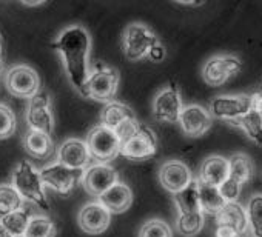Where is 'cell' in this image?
I'll return each instance as SVG.
<instances>
[{"mask_svg":"<svg viewBox=\"0 0 262 237\" xmlns=\"http://www.w3.org/2000/svg\"><path fill=\"white\" fill-rule=\"evenodd\" d=\"M174 205L178 208V214H188V212H199V183L196 179L191 180L190 185H187L179 193L173 194Z\"/></svg>","mask_w":262,"mask_h":237,"instance_id":"cell-24","label":"cell"},{"mask_svg":"<svg viewBox=\"0 0 262 237\" xmlns=\"http://www.w3.org/2000/svg\"><path fill=\"white\" fill-rule=\"evenodd\" d=\"M214 217H216V225L219 226H228L234 229L236 232H239L241 235H245L250 232L245 206H242L239 202L227 203Z\"/></svg>","mask_w":262,"mask_h":237,"instance_id":"cell-20","label":"cell"},{"mask_svg":"<svg viewBox=\"0 0 262 237\" xmlns=\"http://www.w3.org/2000/svg\"><path fill=\"white\" fill-rule=\"evenodd\" d=\"M56 234L57 228L48 216L34 214L30 217V223L24 237H56Z\"/></svg>","mask_w":262,"mask_h":237,"instance_id":"cell-27","label":"cell"},{"mask_svg":"<svg viewBox=\"0 0 262 237\" xmlns=\"http://www.w3.org/2000/svg\"><path fill=\"white\" fill-rule=\"evenodd\" d=\"M0 71H2V63H0Z\"/></svg>","mask_w":262,"mask_h":237,"instance_id":"cell-40","label":"cell"},{"mask_svg":"<svg viewBox=\"0 0 262 237\" xmlns=\"http://www.w3.org/2000/svg\"><path fill=\"white\" fill-rule=\"evenodd\" d=\"M13 188L20 194L24 200H30L39 206V209L48 212L51 205L45 194V185L40 177V171L28 160H22L13 173Z\"/></svg>","mask_w":262,"mask_h":237,"instance_id":"cell-2","label":"cell"},{"mask_svg":"<svg viewBox=\"0 0 262 237\" xmlns=\"http://www.w3.org/2000/svg\"><path fill=\"white\" fill-rule=\"evenodd\" d=\"M199 205H201V211L204 214L216 216L227 205V202L221 196L217 186L199 183Z\"/></svg>","mask_w":262,"mask_h":237,"instance_id":"cell-25","label":"cell"},{"mask_svg":"<svg viewBox=\"0 0 262 237\" xmlns=\"http://www.w3.org/2000/svg\"><path fill=\"white\" fill-rule=\"evenodd\" d=\"M251 97V109L262 117V92H254Z\"/></svg>","mask_w":262,"mask_h":237,"instance_id":"cell-36","label":"cell"},{"mask_svg":"<svg viewBox=\"0 0 262 237\" xmlns=\"http://www.w3.org/2000/svg\"><path fill=\"white\" fill-rule=\"evenodd\" d=\"M85 144L88 147L93 162L96 163H106L113 160L119 154L120 148V142L116 133L102 125L94 127L88 133Z\"/></svg>","mask_w":262,"mask_h":237,"instance_id":"cell-5","label":"cell"},{"mask_svg":"<svg viewBox=\"0 0 262 237\" xmlns=\"http://www.w3.org/2000/svg\"><path fill=\"white\" fill-rule=\"evenodd\" d=\"M0 63H2V36H0Z\"/></svg>","mask_w":262,"mask_h":237,"instance_id":"cell-39","label":"cell"},{"mask_svg":"<svg viewBox=\"0 0 262 237\" xmlns=\"http://www.w3.org/2000/svg\"><path fill=\"white\" fill-rule=\"evenodd\" d=\"M204 212H188V214H178L176 219V229L179 234L185 237H193L199 234L204 228Z\"/></svg>","mask_w":262,"mask_h":237,"instance_id":"cell-30","label":"cell"},{"mask_svg":"<svg viewBox=\"0 0 262 237\" xmlns=\"http://www.w3.org/2000/svg\"><path fill=\"white\" fill-rule=\"evenodd\" d=\"M27 124L30 130L53 134L54 130V115L51 106V97L47 91H39L28 100L27 108Z\"/></svg>","mask_w":262,"mask_h":237,"instance_id":"cell-9","label":"cell"},{"mask_svg":"<svg viewBox=\"0 0 262 237\" xmlns=\"http://www.w3.org/2000/svg\"><path fill=\"white\" fill-rule=\"evenodd\" d=\"M24 145L27 153L34 157V159H48L53 151H54V142L51 139V136L40 133V131H34L30 130L24 139Z\"/></svg>","mask_w":262,"mask_h":237,"instance_id":"cell-22","label":"cell"},{"mask_svg":"<svg viewBox=\"0 0 262 237\" xmlns=\"http://www.w3.org/2000/svg\"><path fill=\"white\" fill-rule=\"evenodd\" d=\"M53 48L62 56L63 66L71 85L82 92L90 76V33L80 25L67 27L53 43Z\"/></svg>","mask_w":262,"mask_h":237,"instance_id":"cell-1","label":"cell"},{"mask_svg":"<svg viewBox=\"0 0 262 237\" xmlns=\"http://www.w3.org/2000/svg\"><path fill=\"white\" fill-rule=\"evenodd\" d=\"M30 217L31 214L25 208H22V209H17L14 212H10L4 217H0V226H2V229L8 232L10 235L24 237L30 223Z\"/></svg>","mask_w":262,"mask_h":237,"instance_id":"cell-26","label":"cell"},{"mask_svg":"<svg viewBox=\"0 0 262 237\" xmlns=\"http://www.w3.org/2000/svg\"><path fill=\"white\" fill-rule=\"evenodd\" d=\"M16 131V115L14 111L5 105L0 103V139H8Z\"/></svg>","mask_w":262,"mask_h":237,"instance_id":"cell-33","label":"cell"},{"mask_svg":"<svg viewBox=\"0 0 262 237\" xmlns=\"http://www.w3.org/2000/svg\"><path fill=\"white\" fill-rule=\"evenodd\" d=\"M251 111V97L248 94L217 96L210 102L208 112L211 117L234 125L241 117Z\"/></svg>","mask_w":262,"mask_h":237,"instance_id":"cell-7","label":"cell"},{"mask_svg":"<svg viewBox=\"0 0 262 237\" xmlns=\"http://www.w3.org/2000/svg\"><path fill=\"white\" fill-rule=\"evenodd\" d=\"M182 108L184 105L179 86L171 82L156 94L153 100V117L162 124H176Z\"/></svg>","mask_w":262,"mask_h":237,"instance_id":"cell-10","label":"cell"},{"mask_svg":"<svg viewBox=\"0 0 262 237\" xmlns=\"http://www.w3.org/2000/svg\"><path fill=\"white\" fill-rule=\"evenodd\" d=\"M24 199L20 194L13 188V185L2 183L0 185V217H4L10 212L24 208Z\"/></svg>","mask_w":262,"mask_h":237,"instance_id":"cell-31","label":"cell"},{"mask_svg":"<svg viewBox=\"0 0 262 237\" xmlns=\"http://www.w3.org/2000/svg\"><path fill=\"white\" fill-rule=\"evenodd\" d=\"M178 124L181 130L188 137H201L204 136L213 125V117L207 108L201 105H187L182 108Z\"/></svg>","mask_w":262,"mask_h":237,"instance_id":"cell-14","label":"cell"},{"mask_svg":"<svg viewBox=\"0 0 262 237\" xmlns=\"http://www.w3.org/2000/svg\"><path fill=\"white\" fill-rule=\"evenodd\" d=\"M148 57H150L153 62H161V60H164V57H165V48H164L161 43H158L156 46L151 48V51L148 53Z\"/></svg>","mask_w":262,"mask_h":237,"instance_id":"cell-35","label":"cell"},{"mask_svg":"<svg viewBox=\"0 0 262 237\" xmlns=\"http://www.w3.org/2000/svg\"><path fill=\"white\" fill-rule=\"evenodd\" d=\"M57 160L63 167H68L71 170H80V171H85L90 165H93V159L90 156L88 147L85 140L80 139L65 140L59 148Z\"/></svg>","mask_w":262,"mask_h":237,"instance_id":"cell-16","label":"cell"},{"mask_svg":"<svg viewBox=\"0 0 262 237\" xmlns=\"http://www.w3.org/2000/svg\"><path fill=\"white\" fill-rule=\"evenodd\" d=\"M99 202L111 214H120L126 211L131 206V203H133V193H131L128 185L117 182L99 197Z\"/></svg>","mask_w":262,"mask_h":237,"instance_id":"cell-21","label":"cell"},{"mask_svg":"<svg viewBox=\"0 0 262 237\" xmlns=\"http://www.w3.org/2000/svg\"><path fill=\"white\" fill-rule=\"evenodd\" d=\"M230 174V167H228V159L224 156H210L207 157L201 168H199V176L198 182L211 185V186H219L222 185Z\"/></svg>","mask_w":262,"mask_h":237,"instance_id":"cell-18","label":"cell"},{"mask_svg":"<svg viewBox=\"0 0 262 237\" xmlns=\"http://www.w3.org/2000/svg\"><path fill=\"white\" fill-rule=\"evenodd\" d=\"M158 150V137L147 125H139L135 134L120 142L119 154L129 160H145L155 156Z\"/></svg>","mask_w":262,"mask_h":237,"instance_id":"cell-6","label":"cell"},{"mask_svg":"<svg viewBox=\"0 0 262 237\" xmlns=\"http://www.w3.org/2000/svg\"><path fill=\"white\" fill-rule=\"evenodd\" d=\"M117 86H119V71L116 68L99 65L93 73H90L80 94L96 102L108 103L116 96Z\"/></svg>","mask_w":262,"mask_h":237,"instance_id":"cell-4","label":"cell"},{"mask_svg":"<svg viewBox=\"0 0 262 237\" xmlns=\"http://www.w3.org/2000/svg\"><path fill=\"white\" fill-rule=\"evenodd\" d=\"M233 127H237L239 130H242L254 144L262 145V117L253 109L247 112L244 117H241Z\"/></svg>","mask_w":262,"mask_h":237,"instance_id":"cell-28","label":"cell"},{"mask_svg":"<svg viewBox=\"0 0 262 237\" xmlns=\"http://www.w3.org/2000/svg\"><path fill=\"white\" fill-rule=\"evenodd\" d=\"M139 237H173V231L162 219H150L142 225Z\"/></svg>","mask_w":262,"mask_h":237,"instance_id":"cell-32","label":"cell"},{"mask_svg":"<svg viewBox=\"0 0 262 237\" xmlns=\"http://www.w3.org/2000/svg\"><path fill=\"white\" fill-rule=\"evenodd\" d=\"M77 222L82 231L91 235H97L108 229L111 222V212L99 200L88 202L80 208Z\"/></svg>","mask_w":262,"mask_h":237,"instance_id":"cell-15","label":"cell"},{"mask_svg":"<svg viewBox=\"0 0 262 237\" xmlns=\"http://www.w3.org/2000/svg\"><path fill=\"white\" fill-rule=\"evenodd\" d=\"M5 86L14 97L31 99L40 91V77L28 65H16L5 74Z\"/></svg>","mask_w":262,"mask_h":237,"instance_id":"cell-8","label":"cell"},{"mask_svg":"<svg viewBox=\"0 0 262 237\" xmlns=\"http://www.w3.org/2000/svg\"><path fill=\"white\" fill-rule=\"evenodd\" d=\"M135 118H136L135 111L128 105H125L122 102L111 100V102L105 103V106L100 111V124L99 125H102L111 131H116L120 125H123L129 121H135Z\"/></svg>","mask_w":262,"mask_h":237,"instance_id":"cell-19","label":"cell"},{"mask_svg":"<svg viewBox=\"0 0 262 237\" xmlns=\"http://www.w3.org/2000/svg\"><path fill=\"white\" fill-rule=\"evenodd\" d=\"M82 174L83 171L71 170L68 167L60 165L59 162L40 170V177L43 185H47L48 188L54 189L62 196H70L74 186L82 180Z\"/></svg>","mask_w":262,"mask_h":237,"instance_id":"cell-12","label":"cell"},{"mask_svg":"<svg viewBox=\"0 0 262 237\" xmlns=\"http://www.w3.org/2000/svg\"><path fill=\"white\" fill-rule=\"evenodd\" d=\"M242 69V62L236 56L230 54H219L210 57L204 68H202V77L204 80L211 86L224 85L227 80L239 74Z\"/></svg>","mask_w":262,"mask_h":237,"instance_id":"cell-11","label":"cell"},{"mask_svg":"<svg viewBox=\"0 0 262 237\" xmlns=\"http://www.w3.org/2000/svg\"><path fill=\"white\" fill-rule=\"evenodd\" d=\"M25 7H40L43 5V2H22Z\"/></svg>","mask_w":262,"mask_h":237,"instance_id":"cell-38","label":"cell"},{"mask_svg":"<svg viewBox=\"0 0 262 237\" xmlns=\"http://www.w3.org/2000/svg\"><path fill=\"white\" fill-rule=\"evenodd\" d=\"M179 5H185V7H201L204 5V2H178Z\"/></svg>","mask_w":262,"mask_h":237,"instance_id":"cell-37","label":"cell"},{"mask_svg":"<svg viewBox=\"0 0 262 237\" xmlns=\"http://www.w3.org/2000/svg\"><path fill=\"white\" fill-rule=\"evenodd\" d=\"M228 167H230L228 179H231L233 182H236L241 186L248 183L254 174V165H253L251 159L244 153L233 154L228 159Z\"/></svg>","mask_w":262,"mask_h":237,"instance_id":"cell-23","label":"cell"},{"mask_svg":"<svg viewBox=\"0 0 262 237\" xmlns=\"http://www.w3.org/2000/svg\"><path fill=\"white\" fill-rule=\"evenodd\" d=\"M245 212L250 234L253 237H262V194H254L250 197L245 206Z\"/></svg>","mask_w":262,"mask_h":237,"instance_id":"cell-29","label":"cell"},{"mask_svg":"<svg viewBox=\"0 0 262 237\" xmlns=\"http://www.w3.org/2000/svg\"><path fill=\"white\" fill-rule=\"evenodd\" d=\"M117 173L108 163H93L90 165L82 174V185L83 189L94 197H100L105 191H108L113 185H116Z\"/></svg>","mask_w":262,"mask_h":237,"instance_id":"cell-13","label":"cell"},{"mask_svg":"<svg viewBox=\"0 0 262 237\" xmlns=\"http://www.w3.org/2000/svg\"><path fill=\"white\" fill-rule=\"evenodd\" d=\"M219 188V193L221 196L224 197V200L227 203H231V202H237L239 196H241V189L242 186L237 185L236 182H233L231 179H227L222 185L217 186Z\"/></svg>","mask_w":262,"mask_h":237,"instance_id":"cell-34","label":"cell"},{"mask_svg":"<svg viewBox=\"0 0 262 237\" xmlns=\"http://www.w3.org/2000/svg\"><path fill=\"white\" fill-rule=\"evenodd\" d=\"M193 180L191 170L181 160H168L159 170L161 185L171 194L179 193Z\"/></svg>","mask_w":262,"mask_h":237,"instance_id":"cell-17","label":"cell"},{"mask_svg":"<svg viewBox=\"0 0 262 237\" xmlns=\"http://www.w3.org/2000/svg\"><path fill=\"white\" fill-rule=\"evenodd\" d=\"M159 42L153 30L141 22H133L126 25L123 36H122L123 54L128 60H133V62L148 57V53Z\"/></svg>","mask_w":262,"mask_h":237,"instance_id":"cell-3","label":"cell"}]
</instances>
